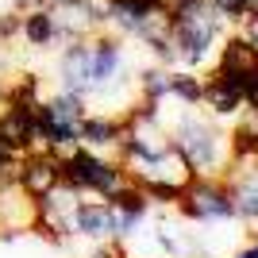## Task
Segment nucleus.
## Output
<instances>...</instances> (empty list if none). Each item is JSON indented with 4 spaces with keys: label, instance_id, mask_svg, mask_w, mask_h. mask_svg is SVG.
<instances>
[{
    "label": "nucleus",
    "instance_id": "nucleus-21",
    "mask_svg": "<svg viewBox=\"0 0 258 258\" xmlns=\"http://www.w3.org/2000/svg\"><path fill=\"white\" fill-rule=\"evenodd\" d=\"M20 235H23V227H8V224L0 227V243H16Z\"/></svg>",
    "mask_w": 258,
    "mask_h": 258
},
{
    "label": "nucleus",
    "instance_id": "nucleus-15",
    "mask_svg": "<svg viewBox=\"0 0 258 258\" xmlns=\"http://www.w3.org/2000/svg\"><path fill=\"white\" fill-rule=\"evenodd\" d=\"M43 108H46V116H54V119H66V123H81V116L89 112V100L81 97V93H54V97H46L43 100Z\"/></svg>",
    "mask_w": 258,
    "mask_h": 258
},
{
    "label": "nucleus",
    "instance_id": "nucleus-13",
    "mask_svg": "<svg viewBox=\"0 0 258 258\" xmlns=\"http://www.w3.org/2000/svg\"><path fill=\"white\" fill-rule=\"evenodd\" d=\"M254 58H258V46L239 31H227L216 46V70H247Z\"/></svg>",
    "mask_w": 258,
    "mask_h": 258
},
{
    "label": "nucleus",
    "instance_id": "nucleus-18",
    "mask_svg": "<svg viewBox=\"0 0 258 258\" xmlns=\"http://www.w3.org/2000/svg\"><path fill=\"white\" fill-rule=\"evenodd\" d=\"M143 185V193L151 197V205H177L185 193V181H166V177H154V181H135Z\"/></svg>",
    "mask_w": 258,
    "mask_h": 258
},
{
    "label": "nucleus",
    "instance_id": "nucleus-2",
    "mask_svg": "<svg viewBox=\"0 0 258 258\" xmlns=\"http://www.w3.org/2000/svg\"><path fill=\"white\" fill-rule=\"evenodd\" d=\"M127 166L112 154H100L93 147L77 143L62 154V185L77 197H112L119 185H127Z\"/></svg>",
    "mask_w": 258,
    "mask_h": 258
},
{
    "label": "nucleus",
    "instance_id": "nucleus-10",
    "mask_svg": "<svg viewBox=\"0 0 258 258\" xmlns=\"http://www.w3.org/2000/svg\"><path fill=\"white\" fill-rule=\"evenodd\" d=\"M108 205L116 208V216H119V239H127L135 227H139V220L147 212H151V197L143 193V185H135L127 177V185H119L112 197H104Z\"/></svg>",
    "mask_w": 258,
    "mask_h": 258
},
{
    "label": "nucleus",
    "instance_id": "nucleus-17",
    "mask_svg": "<svg viewBox=\"0 0 258 258\" xmlns=\"http://www.w3.org/2000/svg\"><path fill=\"white\" fill-rule=\"evenodd\" d=\"M139 97H147V100H166L170 97V70H166V66H147V70H139Z\"/></svg>",
    "mask_w": 258,
    "mask_h": 258
},
{
    "label": "nucleus",
    "instance_id": "nucleus-22",
    "mask_svg": "<svg viewBox=\"0 0 258 258\" xmlns=\"http://www.w3.org/2000/svg\"><path fill=\"white\" fill-rule=\"evenodd\" d=\"M70 4H81V0H46V8H70Z\"/></svg>",
    "mask_w": 258,
    "mask_h": 258
},
{
    "label": "nucleus",
    "instance_id": "nucleus-19",
    "mask_svg": "<svg viewBox=\"0 0 258 258\" xmlns=\"http://www.w3.org/2000/svg\"><path fill=\"white\" fill-rule=\"evenodd\" d=\"M208 4H212V12L227 27H239V20L247 16V0H208Z\"/></svg>",
    "mask_w": 258,
    "mask_h": 258
},
{
    "label": "nucleus",
    "instance_id": "nucleus-23",
    "mask_svg": "<svg viewBox=\"0 0 258 258\" xmlns=\"http://www.w3.org/2000/svg\"><path fill=\"white\" fill-rule=\"evenodd\" d=\"M250 243H258V224H254V231H250Z\"/></svg>",
    "mask_w": 258,
    "mask_h": 258
},
{
    "label": "nucleus",
    "instance_id": "nucleus-8",
    "mask_svg": "<svg viewBox=\"0 0 258 258\" xmlns=\"http://www.w3.org/2000/svg\"><path fill=\"white\" fill-rule=\"evenodd\" d=\"M58 81L66 93L89 97V39H70L58 58Z\"/></svg>",
    "mask_w": 258,
    "mask_h": 258
},
{
    "label": "nucleus",
    "instance_id": "nucleus-20",
    "mask_svg": "<svg viewBox=\"0 0 258 258\" xmlns=\"http://www.w3.org/2000/svg\"><path fill=\"white\" fill-rule=\"evenodd\" d=\"M20 23H23V12L8 8V12H0V46H8L20 39Z\"/></svg>",
    "mask_w": 258,
    "mask_h": 258
},
{
    "label": "nucleus",
    "instance_id": "nucleus-14",
    "mask_svg": "<svg viewBox=\"0 0 258 258\" xmlns=\"http://www.w3.org/2000/svg\"><path fill=\"white\" fill-rule=\"evenodd\" d=\"M201 97H205V74L173 66L170 70V97L166 100H177L181 108H201Z\"/></svg>",
    "mask_w": 258,
    "mask_h": 258
},
{
    "label": "nucleus",
    "instance_id": "nucleus-12",
    "mask_svg": "<svg viewBox=\"0 0 258 258\" xmlns=\"http://www.w3.org/2000/svg\"><path fill=\"white\" fill-rule=\"evenodd\" d=\"M227 185H231V201H235V220L258 224V166L239 170L235 177H227Z\"/></svg>",
    "mask_w": 258,
    "mask_h": 258
},
{
    "label": "nucleus",
    "instance_id": "nucleus-4",
    "mask_svg": "<svg viewBox=\"0 0 258 258\" xmlns=\"http://www.w3.org/2000/svg\"><path fill=\"white\" fill-rule=\"evenodd\" d=\"M62 185V158L50 151H27L20 154V162H16V189H20L23 197H46L54 193Z\"/></svg>",
    "mask_w": 258,
    "mask_h": 258
},
{
    "label": "nucleus",
    "instance_id": "nucleus-3",
    "mask_svg": "<svg viewBox=\"0 0 258 258\" xmlns=\"http://www.w3.org/2000/svg\"><path fill=\"white\" fill-rule=\"evenodd\" d=\"M173 208H177L185 220H197V224H205V220H235L231 185H227L224 177H216V173H197L193 181L185 185L181 201Z\"/></svg>",
    "mask_w": 258,
    "mask_h": 258
},
{
    "label": "nucleus",
    "instance_id": "nucleus-16",
    "mask_svg": "<svg viewBox=\"0 0 258 258\" xmlns=\"http://www.w3.org/2000/svg\"><path fill=\"white\" fill-rule=\"evenodd\" d=\"M39 93H43V77L39 74H16L4 81V100L0 104H35V100H43Z\"/></svg>",
    "mask_w": 258,
    "mask_h": 258
},
{
    "label": "nucleus",
    "instance_id": "nucleus-9",
    "mask_svg": "<svg viewBox=\"0 0 258 258\" xmlns=\"http://www.w3.org/2000/svg\"><path fill=\"white\" fill-rule=\"evenodd\" d=\"M123 135V116H104V112H85L77 123V143L108 154Z\"/></svg>",
    "mask_w": 258,
    "mask_h": 258
},
{
    "label": "nucleus",
    "instance_id": "nucleus-7",
    "mask_svg": "<svg viewBox=\"0 0 258 258\" xmlns=\"http://www.w3.org/2000/svg\"><path fill=\"white\" fill-rule=\"evenodd\" d=\"M201 108H205L212 119H220V123H224V119H235L239 112H243V93H239V85H231L227 77H220L216 70H208Z\"/></svg>",
    "mask_w": 258,
    "mask_h": 258
},
{
    "label": "nucleus",
    "instance_id": "nucleus-24",
    "mask_svg": "<svg viewBox=\"0 0 258 258\" xmlns=\"http://www.w3.org/2000/svg\"><path fill=\"white\" fill-rule=\"evenodd\" d=\"M235 258H243V254H235Z\"/></svg>",
    "mask_w": 258,
    "mask_h": 258
},
{
    "label": "nucleus",
    "instance_id": "nucleus-5",
    "mask_svg": "<svg viewBox=\"0 0 258 258\" xmlns=\"http://www.w3.org/2000/svg\"><path fill=\"white\" fill-rule=\"evenodd\" d=\"M70 231L85 239H119V216L104 197H77L70 212Z\"/></svg>",
    "mask_w": 258,
    "mask_h": 258
},
{
    "label": "nucleus",
    "instance_id": "nucleus-6",
    "mask_svg": "<svg viewBox=\"0 0 258 258\" xmlns=\"http://www.w3.org/2000/svg\"><path fill=\"white\" fill-rule=\"evenodd\" d=\"M119 66H123V43H119V35H108V31L89 35V93L108 85L119 74Z\"/></svg>",
    "mask_w": 258,
    "mask_h": 258
},
{
    "label": "nucleus",
    "instance_id": "nucleus-1",
    "mask_svg": "<svg viewBox=\"0 0 258 258\" xmlns=\"http://www.w3.org/2000/svg\"><path fill=\"white\" fill-rule=\"evenodd\" d=\"M166 135H170L177 154H181L197 173H216V177H220V170L227 166V131L220 127V119H212L208 112L205 116L181 112L177 123H173Z\"/></svg>",
    "mask_w": 258,
    "mask_h": 258
},
{
    "label": "nucleus",
    "instance_id": "nucleus-11",
    "mask_svg": "<svg viewBox=\"0 0 258 258\" xmlns=\"http://www.w3.org/2000/svg\"><path fill=\"white\" fill-rule=\"evenodd\" d=\"M20 39L31 50H46V46L58 43V20H54V8H27L20 23Z\"/></svg>",
    "mask_w": 258,
    "mask_h": 258
}]
</instances>
